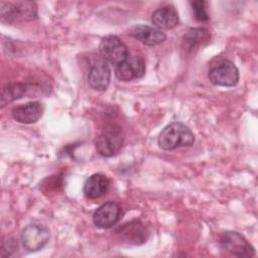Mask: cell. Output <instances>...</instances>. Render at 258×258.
Here are the masks:
<instances>
[{"label": "cell", "instance_id": "cell-14", "mask_svg": "<svg viewBox=\"0 0 258 258\" xmlns=\"http://www.w3.org/2000/svg\"><path fill=\"white\" fill-rule=\"evenodd\" d=\"M116 233L127 243L133 245H140L146 240V230L143 224L136 220L122 225Z\"/></svg>", "mask_w": 258, "mask_h": 258}, {"label": "cell", "instance_id": "cell-16", "mask_svg": "<svg viewBox=\"0 0 258 258\" xmlns=\"http://www.w3.org/2000/svg\"><path fill=\"white\" fill-rule=\"evenodd\" d=\"M210 39V33L205 28H192L185 35L182 39V46L183 49L186 51H191L194 48H197L199 45L208 41Z\"/></svg>", "mask_w": 258, "mask_h": 258}, {"label": "cell", "instance_id": "cell-11", "mask_svg": "<svg viewBox=\"0 0 258 258\" xmlns=\"http://www.w3.org/2000/svg\"><path fill=\"white\" fill-rule=\"evenodd\" d=\"M130 35L148 46L161 44L166 39V34L162 30L143 24L135 25L132 27L130 30Z\"/></svg>", "mask_w": 258, "mask_h": 258}, {"label": "cell", "instance_id": "cell-12", "mask_svg": "<svg viewBox=\"0 0 258 258\" xmlns=\"http://www.w3.org/2000/svg\"><path fill=\"white\" fill-rule=\"evenodd\" d=\"M44 112V106L40 102H30L12 110L15 121L22 124H33L37 122Z\"/></svg>", "mask_w": 258, "mask_h": 258}, {"label": "cell", "instance_id": "cell-3", "mask_svg": "<svg viewBox=\"0 0 258 258\" xmlns=\"http://www.w3.org/2000/svg\"><path fill=\"white\" fill-rule=\"evenodd\" d=\"M124 142V133L118 126L106 128L96 139L95 147L97 152L104 157L116 155Z\"/></svg>", "mask_w": 258, "mask_h": 258}, {"label": "cell", "instance_id": "cell-18", "mask_svg": "<svg viewBox=\"0 0 258 258\" xmlns=\"http://www.w3.org/2000/svg\"><path fill=\"white\" fill-rule=\"evenodd\" d=\"M206 2L203 0H198L191 2V7H192V12L195 15V18L200 21V22H205L209 20L210 16L208 14L207 8H206Z\"/></svg>", "mask_w": 258, "mask_h": 258}, {"label": "cell", "instance_id": "cell-10", "mask_svg": "<svg viewBox=\"0 0 258 258\" xmlns=\"http://www.w3.org/2000/svg\"><path fill=\"white\" fill-rule=\"evenodd\" d=\"M145 74V63L140 56H128L123 62L117 66L115 75L119 81L128 82L142 78Z\"/></svg>", "mask_w": 258, "mask_h": 258}, {"label": "cell", "instance_id": "cell-7", "mask_svg": "<svg viewBox=\"0 0 258 258\" xmlns=\"http://www.w3.org/2000/svg\"><path fill=\"white\" fill-rule=\"evenodd\" d=\"M209 80L216 86L234 87L239 82V70L229 60H224L210 69Z\"/></svg>", "mask_w": 258, "mask_h": 258}, {"label": "cell", "instance_id": "cell-2", "mask_svg": "<svg viewBox=\"0 0 258 258\" xmlns=\"http://www.w3.org/2000/svg\"><path fill=\"white\" fill-rule=\"evenodd\" d=\"M1 20L13 23L31 21L37 17V6L33 1H1L0 2Z\"/></svg>", "mask_w": 258, "mask_h": 258}, {"label": "cell", "instance_id": "cell-13", "mask_svg": "<svg viewBox=\"0 0 258 258\" xmlns=\"http://www.w3.org/2000/svg\"><path fill=\"white\" fill-rule=\"evenodd\" d=\"M151 22L160 30L172 29L178 24V12L172 5L162 6L152 13Z\"/></svg>", "mask_w": 258, "mask_h": 258}, {"label": "cell", "instance_id": "cell-4", "mask_svg": "<svg viewBox=\"0 0 258 258\" xmlns=\"http://www.w3.org/2000/svg\"><path fill=\"white\" fill-rule=\"evenodd\" d=\"M219 244L222 250L237 257H252L255 249L243 235L235 231H228L221 235Z\"/></svg>", "mask_w": 258, "mask_h": 258}, {"label": "cell", "instance_id": "cell-17", "mask_svg": "<svg viewBox=\"0 0 258 258\" xmlns=\"http://www.w3.org/2000/svg\"><path fill=\"white\" fill-rule=\"evenodd\" d=\"M28 90V85L23 83H11L6 85L2 90L1 105L4 106L7 103L21 98L26 94Z\"/></svg>", "mask_w": 258, "mask_h": 258}, {"label": "cell", "instance_id": "cell-5", "mask_svg": "<svg viewBox=\"0 0 258 258\" xmlns=\"http://www.w3.org/2000/svg\"><path fill=\"white\" fill-rule=\"evenodd\" d=\"M99 49L102 57L112 64H120L128 56V48L126 44L116 35H107L102 38Z\"/></svg>", "mask_w": 258, "mask_h": 258}, {"label": "cell", "instance_id": "cell-6", "mask_svg": "<svg viewBox=\"0 0 258 258\" xmlns=\"http://www.w3.org/2000/svg\"><path fill=\"white\" fill-rule=\"evenodd\" d=\"M49 230L42 225L31 224L26 226L21 233V244L28 252L41 250L49 241Z\"/></svg>", "mask_w": 258, "mask_h": 258}, {"label": "cell", "instance_id": "cell-8", "mask_svg": "<svg viewBox=\"0 0 258 258\" xmlns=\"http://www.w3.org/2000/svg\"><path fill=\"white\" fill-rule=\"evenodd\" d=\"M111 79V70L108 62L102 57H94L89 66L88 82L89 85L97 91H105Z\"/></svg>", "mask_w": 258, "mask_h": 258}, {"label": "cell", "instance_id": "cell-15", "mask_svg": "<svg viewBox=\"0 0 258 258\" xmlns=\"http://www.w3.org/2000/svg\"><path fill=\"white\" fill-rule=\"evenodd\" d=\"M110 180L107 176L95 173L91 175L84 183V194L89 199H98L108 192Z\"/></svg>", "mask_w": 258, "mask_h": 258}, {"label": "cell", "instance_id": "cell-9", "mask_svg": "<svg viewBox=\"0 0 258 258\" xmlns=\"http://www.w3.org/2000/svg\"><path fill=\"white\" fill-rule=\"evenodd\" d=\"M121 217V207L113 201H108L95 211L93 222L95 226L100 229H110L120 221Z\"/></svg>", "mask_w": 258, "mask_h": 258}, {"label": "cell", "instance_id": "cell-1", "mask_svg": "<svg viewBox=\"0 0 258 258\" xmlns=\"http://www.w3.org/2000/svg\"><path fill=\"white\" fill-rule=\"evenodd\" d=\"M195 142L191 130L180 122L167 125L159 134L158 145L164 150H173L177 147H189Z\"/></svg>", "mask_w": 258, "mask_h": 258}]
</instances>
